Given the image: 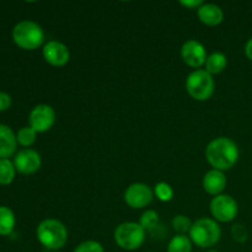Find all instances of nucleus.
Instances as JSON below:
<instances>
[{"mask_svg": "<svg viewBox=\"0 0 252 252\" xmlns=\"http://www.w3.org/2000/svg\"><path fill=\"white\" fill-rule=\"evenodd\" d=\"M30 127L37 133H44L51 129L56 123V111L46 103H41L32 108L29 117Z\"/></svg>", "mask_w": 252, "mask_h": 252, "instance_id": "nucleus-8", "label": "nucleus"}, {"mask_svg": "<svg viewBox=\"0 0 252 252\" xmlns=\"http://www.w3.org/2000/svg\"><path fill=\"white\" fill-rule=\"evenodd\" d=\"M16 135L5 125H0V159H7L16 150Z\"/></svg>", "mask_w": 252, "mask_h": 252, "instance_id": "nucleus-15", "label": "nucleus"}, {"mask_svg": "<svg viewBox=\"0 0 252 252\" xmlns=\"http://www.w3.org/2000/svg\"><path fill=\"white\" fill-rule=\"evenodd\" d=\"M180 4L182 5V6L187 7V9H198V7H201L202 5L204 4L202 0H181L180 1Z\"/></svg>", "mask_w": 252, "mask_h": 252, "instance_id": "nucleus-27", "label": "nucleus"}, {"mask_svg": "<svg viewBox=\"0 0 252 252\" xmlns=\"http://www.w3.org/2000/svg\"><path fill=\"white\" fill-rule=\"evenodd\" d=\"M53 252H59V251H53Z\"/></svg>", "mask_w": 252, "mask_h": 252, "instance_id": "nucleus-30", "label": "nucleus"}, {"mask_svg": "<svg viewBox=\"0 0 252 252\" xmlns=\"http://www.w3.org/2000/svg\"><path fill=\"white\" fill-rule=\"evenodd\" d=\"M203 189L204 191L212 196H219L226 187V176L224 171L212 169L204 175L203 177Z\"/></svg>", "mask_w": 252, "mask_h": 252, "instance_id": "nucleus-13", "label": "nucleus"}, {"mask_svg": "<svg viewBox=\"0 0 252 252\" xmlns=\"http://www.w3.org/2000/svg\"><path fill=\"white\" fill-rule=\"evenodd\" d=\"M167 252H192V241L189 236L175 235L167 245Z\"/></svg>", "mask_w": 252, "mask_h": 252, "instance_id": "nucleus-18", "label": "nucleus"}, {"mask_svg": "<svg viewBox=\"0 0 252 252\" xmlns=\"http://www.w3.org/2000/svg\"><path fill=\"white\" fill-rule=\"evenodd\" d=\"M154 197V192L148 185L137 182L132 184L125 192V201L130 208L142 209L149 206Z\"/></svg>", "mask_w": 252, "mask_h": 252, "instance_id": "nucleus-9", "label": "nucleus"}, {"mask_svg": "<svg viewBox=\"0 0 252 252\" xmlns=\"http://www.w3.org/2000/svg\"><path fill=\"white\" fill-rule=\"evenodd\" d=\"M211 213L214 220L229 223L236 218L239 213L238 202L229 194H219L211 201Z\"/></svg>", "mask_w": 252, "mask_h": 252, "instance_id": "nucleus-7", "label": "nucleus"}, {"mask_svg": "<svg viewBox=\"0 0 252 252\" xmlns=\"http://www.w3.org/2000/svg\"><path fill=\"white\" fill-rule=\"evenodd\" d=\"M15 165L9 159H0V185H9L15 179Z\"/></svg>", "mask_w": 252, "mask_h": 252, "instance_id": "nucleus-19", "label": "nucleus"}, {"mask_svg": "<svg viewBox=\"0 0 252 252\" xmlns=\"http://www.w3.org/2000/svg\"><path fill=\"white\" fill-rule=\"evenodd\" d=\"M14 42L22 49L33 51L43 44L44 32L37 22L24 20L12 30Z\"/></svg>", "mask_w": 252, "mask_h": 252, "instance_id": "nucleus-4", "label": "nucleus"}, {"mask_svg": "<svg viewBox=\"0 0 252 252\" xmlns=\"http://www.w3.org/2000/svg\"><path fill=\"white\" fill-rule=\"evenodd\" d=\"M226 64H228V59L225 54L221 52H214L211 56H208L204 65H206V70L211 75H214V74H220L226 68Z\"/></svg>", "mask_w": 252, "mask_h": 252, "instance_id": "nucleus-16", "label": "nucleus"}, {"mask_svg": "<svg viewBox=\"0 0 252 252\" xmlns=\"http://www.w3.org/2000/svg\"><path fill=\"white\" fill-rule=\"evenodd\" d=\"M208 252H218V251H216V250H211V251H208Z\"/></svg>", "mask_w": 252, "mask_h": 252, "instance_id": "nucleus-29", "label": "nucleus"}, {"mask_svg": "<svg viewBox=\"0 0 252 252\" xmlns=\"http://www.w3.org/2000/svg\"><path fill=\"white\" fill-rule=\"evenodd\" d=\"M186 90L196 101H207L212 97L216 90L213 75L206 69L193 70L186 79Z\"/></svg>", "mask_w": 252, "mask_h": 252, "instance_id": "nucleus-5", "label": "nucleus"}, {"mask_svg": "<svg viewBox=\"0 0 252 252\" xmlns=\"http://www.w3.org/2000/svg\"><path fill=\"white\" fill-rule=\"evenodd\" d=\"M159 220H160L159 214H158L155 211H153V209H149V211H145L144 213L142 214L139 224L145 229V231L153 230V229H155L158 226Z\"/></svg>", "mask_w": 252, "mask_h": 252, "instance_id": "nucleus-21", "label": "nucleus"}, {"mask_svg": "<svg viewBox=\"0 0 252 252\" xmlns=\"http://www.w3.org/2000/svg\"><path fill=\"white\" fill-rule=\"evenodd\" d=\"M231 235H233V239L236 241V243L244 244L248 241L249 231L244 224L235 223L233 226H231Z\"/></svg>", "mask_w": 252, "mask_h": 252, "instance_id": "nucleus-24", "label": "nucleus"}, {"mask_svg": "<svg viewBox=\"0 0 252 252\" xmlns=\"http://www.w3.org/2000/svg\"><path fill=\"white\" fill-rule=\"evenodd\" d=\"M154 193L157 198L161 202H170L174 198V189L166 182H159L155 185Z\"/></svg>", "mask_w": 252, "mask_h": 252, "instance_id": "nucleus-23", "label": "nucleus"}, {"mask_svg": "<svg viewBox=\"0 0 252 252\" xmlns=\"http://www.w3.org/2000/svg\"><path fill=\"white\" fill-rule=\"evenodd\" d=\"M239 148L234 140L226 137H219L212 140L206 148L207 161L216 170H230L239 160Z\"/></svg>", "mask_w": 252, "mask_h": 252, "instance_id": "nucleus-1", "label": "nucleus"}, {"mask_svg": "<svg viewBox=\"0 0 252 252\" xmlns=\"http://www.w3.org/2000/svg\"><path fill=\"white\" fill-rule=\"evenodd\" d=\"M197 15L202 24L207 26H218L224 20V12L220 6L216 4H203L197 9Z\"/></svg>", "mask_w": 252, "mask_h": 252, "instance_id": "nucleus-14", "label": "nucleus"}, {"mask_svg": "<svg viewBox=\"0 0 252 252\" xmlns=\"http://www.w3.org/2000/svg\"><path fill=\"white\" fill-rule=\"evenodd\" d=\"M44 61L53 66H64L70 59V52L64 43L58 41L47 42L42 49Z\"/></svg>", "mask_w": 252, "mask_h": 252, "instance_id": "nucleus-11", "label": "nucleus"}, {"mask_svg": "<svg viewBox=\"0 0 252 252\" xmlns=\"http://www.w3.org/2000/svg\"><path fill=\"white\" fill-rule=\"evenodd\" d=\"M172 228L180 235H186V233H189L192 226V221L189 217L184 216V214H179V216L174 217L172 218Z\"/></svg>", "mask_w": 252, "mask_h": 252, "instance_id": "nucleus-20", "label": "nucleus"}, {"mask_svg": "<svg viewBox=\"0 0 252 252\" xmlns=\"http://www.w3.org/2000/svg\"><path fill=\"white\" fill-rule=\"evenodd\" d=\"M37 137V132L31 127H24L19 130L16 135L17 143L22 145V147H30L34 143Z\"/></svg>", "mask_w": 252, "mask_h": 252, "instance_id": "nucleus-22", "label": "nucleus"}, {"mask_svg": "<svg viewBox=\"0 0 252 252\" xmlns=\"http://www.w3.org/2000/svg\"><path fill=\"white\" fill-rule=\"evenodd\" d=\"M37 239L48 250L58 251L68 241V230L62 221L57 219H44L37 226Z\"/></svg>", "mask_w": 252, "mask_h": 252, "instance_id": "nucleus-2", "label": "nucleus"}, {"mask_svg": "<svg viewBox=\"0 0 252 252\" xmlns=\"http://www.w3.org/2000/svg\"><path fill=\"white\" fill-rule=\"evenodd\" d=\"M74 252H105L103 246L95 240H88L79 244Z\"/></svg>", "mask_w": 252, "mask_h": 252, "instance_id": "nucleus-25", "label": "nucleus"}, {"mask_svg": "<svg viewBox=\"0 0 252 252\" xmlns=\"http://www.w3.org/2000/svg\"><path fill=\"white\" fill-rule=\"evenodd\" d=\"M41 155L32 149H24L19 152L15 157V169L24 175H31L38 171L41 167Z\"/></svg>", "mask_w": 252, "mask_h": 252, "instance_id": "nucleus-12", "label": "nucleus"}, {"mask_svg": "<svg viewBox=\"0 0 252 252\" xmlns=\"http://www.w3.org/2000/svg\"><path fill=\"white\" fill-rule=\"evenodd\" d=\"M245 54L248 57V59H250L252 62V37L246 42L245 44Z\"/></svg>", "mask_w": 252, "mask_h": 252, "instance_id": "nucleus-28", "label": "nucleus"}, {"mask_svg": "<svg viewBox=\"0 0 252 252\" xmlns=\"http://www.w3.org/2000/svg\"><path fill=\"white\" fill-rule=\"evenodd\" d=\"M192 244L202 249H208L217 245L220 240L221 230L214 219L201 218L194 221L189 230Z\"/></svg>", "mask_w": 252, "mask_h": 252, "instance_id": "nucleus-3", "label": "nucleus"}, {"mask_svg": "<svg viewBox=\"0 0 252 252\" xmlns=\"http://www.w3.org/2000/svg\"><path fill=\"white\" fill-rule=\"evenodd\" d=\"M15 214L9 207H0V235H10L15 226Z\"/></svg>", "mask_w": 252, "mask_h": 252, "instance_id": "nucleus-17", "label": "nucleus"}, {"mask_svg": "<svg viewBox=\"0 0 252 252\" xmlns=\"http://www.w3.org/2000/svg\"><path fill=\"white\" fill-rule=\"evenodd\" d=\"M115 241L121 249L134 251L145 241V229L139 223L126 221L120 224L115 230Z\"/></svg>", "mask_w": 252, "mask_h": 252, "instance_id": "nucleus-6", "label": "nucleus"}, {"mask_svg": "<svg viewBox=\"0 0 252 252\" xmlns=\"http://www.w3.org/2000/svg\"><path fill=\"white\" fill-rule=\"evenodd\" d=\"M11 106V97L6 93L0 91V111H5Z\"/></svg>", "mask_w": 252, "mask_h": 252, "instance_id": "nucleus-26", "label": "nucleus"}, {"mask_svg": "<svg viewBox=\"0 0 252 252\" xmlns=\"http://www.w3.org/2000/svg\"><path fill=\"white\" fill-rule=\"evenodd\" d=\"M181 58L184 63L197 70L206 64L208 57H207L206 47L201 42L196 39H189L181 47Z\"/></svg>", "mask_w": 252, "mask_h": 252, "instance_id": "nucleus-10", "label": "nucleus"}]
</instances>
